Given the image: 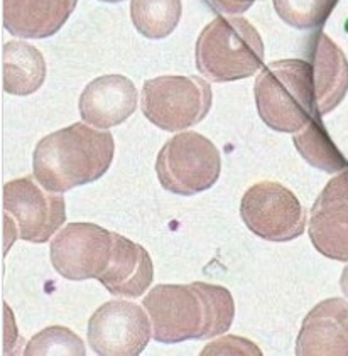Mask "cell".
<instances>
[{
    "mask_svg": "<svg viewBox=\"0 0 348 356\" xmlns=\"http://www.w3.org/2000/svg\"><path fill=\"white\" fill-rule=\"evenodd\" d=\"M144 307L159 343L216 338L232 326L235 314L230 292L205 282L154 287Z\"/></svg>",
    "mask_w": 348,
    "mask_h": 356,
    "instance_id": "obj_1",
    "label": "cell"
},
{
    "mask_svg": "<svg viewBox=\"0 0 348 356\" xmlns=\"http://www.w3.org/2000/svg\"><path fill=\"white\" fill-rule=\"evenodd\" d=\"M35 177L26 176L3 186L2 207L7 218L15 221L17 235L31 243H45L66 220L61 193L42 189Z\"/></svg>",
    "mask_w": 348,
    "mask_h": 356,
    "instance_id": "obj_8",
    "label": "cell"
},
{
    "mask_svg": "<svg viewBox=\"0 0 348 356\" xmlns=\"http://www.w3.org/2000/svg\"><path fill=\"white\" fill-rule=\"evenodd\" d=\"M203 355H260L259 348L239 336H223L205 348Z\"/></svg>",
    "mask_w": 348,
    "mask_h": 356,
    "instance_id": "obj_22",
    "label": "cell"
},
{
    "mask_svg": "<svg viewBox=\"0 0 348 356\" xmlns=\"http://www.w3.org/2000/svg\"><path fill=\"white\" fill-rule=\"evenodd\" d=\"M294 144L304 159L323 171L337 172L347 168V161L340 156L337 147L328 138L325 129L319 125V117L310 120V124L304 125L303 132L294 136Z\"/></svg>",
    "mask_w": 348,
    "mask_h": 356,
    "instance_id": "obj_19",
    "label": "cell"
},
{
    "mask_svg": "<svg viewBox=\"0 0 348 356\" xmlns=\"http://www.w3.org/2000/svg\"><path fill=\"white\" fill-rule=\"evenodd\" d=\"M240 215L252 233L269 241H290L303 235L306 213L286 186L262 181L247 189Z\"/></svg>",
    "mask_w": 348,
    "mask_h": 356,
    "instance_id": "obj_7",
    "label": "cell"
},
{
    "mask_svg": "<svg viewBox=\"0 0 348 356\" xmlns=\"http://www.w3.org/2000/svg\"><path fill=\"white\" fill-rule=\"evenodd\" d=\"M338 0H274L276 12L296 29H313L326 21Z\"/></svg>",
    "mask_w": 348,
    "mask_h": 356,
    "instance_id": "obj_20",
    "label": "cell"
},
{
    "mask_svg": "<svg viewBox=\"0 0 348 356\" xmlns=\"http://www.w3.org/2000/svg\"><path fill=\"white\" fill-rule=\"evenodd\" d=\"M310 238L328 259L348 260V169L333 177L315 201Z\"/></svg>",
    "mask_w": 348,
    "mask_h": 356,
    "instance_id": "obj_11",
    "label": "cell"
},
{
    "mask_svg": "<svg viewBox=\"0 0 348 356\" xmlns=\"http://www.w3.org/2000/svg\"><path fill=\"white\" fill-rule=\"evenodd\" d=\"M342 289L343 292H345V296L348 298V267L343 270V275H342Z\"/></svg>",
    "mask_w": 348,
    "mask_h": 356,
    "instance_id": "obj_24",
    "label": "cell"
},
{
    "mask_svg": "<svg viewBox=\"0 0 348 356\" xmlns=\"http://www.w3.org/2000/svg\"><path fill=\"white\" fill-rule=\"evenodd\" d=\"M209 106L212 88L200 76H159L142 86V113L169 132L196 125L207 117Z\"/></svg>",
    "mask_w": 348,
    "mask_h": 356,
    "instance_id": "obj_6",
    "label": "cell"
},
{
    "mask_svg": "<svg viewBox=\"0 0 348 356\" xmlns=\"http://www.w3.org/2000/svg\"><path fill=\"white\" fill-rule=\"evenodd\" d=\"M113 150L109 130L73 124L39 140L33 159L34 177L47 191H70L100 179L112 164Z\"/></svg>",
    "mask_w": 348,
    "mask_h": 356,
    "instance_id": "obj_2",
    "label": "cell"
},
{
    "mask_svg": "<svg viewBox=\"0 0 348 356\" xmlns=\"http://www.w3.org/2000/svg\"><path fill=\"white\" fill-rule=\"evenodd\" d=\"M51 264L70 280L100 279L113 253V233L93 223H70L51 243Z\"/></svg>",
    "mask_w": 348,
    "mask_h": 356,
    "instance_id": "obj_9",
    "label": "cell"
},
{
    "mask_svg": "<svg viewBox=\"0 0 348 356\" xmlns=\"http://www.w3.org/2000/svg\"><path fill=\"white\" fill-rule=\"evenodd\" d=\"M26 355H85V345L73 331L61 326L46 327L27 343Z\"/></svg>",
    "mask_w": 348,
    "mask_h": 356,
    "instance_id": "obj_21",
    "label": "cell"
},
{
    "mask_svg": "<svg viewBox=\"0 0 348 356\" xmlns=\"http://www.w3.org/2000/svg\"><path fill=\"white\" fill-rule=\"evenodd\" d=\"M216 9L225 14H240L254 3V0H212Z\"/></svg>",
    "mask_w": 348,
    "mask_h": 356,
    "instance_id": "obj_23",
    "label": "cell"
},
{
    "mask_svg": "<svg viewBox=\"0 0 348 356\" xmlns=\"http://www.w3.org/2000/svg\"><path fill=\"white\" fill-rule=\"evenodd\" d=\"M254 95L260 118L279 132H298L319 117L313 70L303 59H283L266 66L255 80Z\"/></svg>",
    "mask_w": 348,
    "mask_h": 356,
    "instance_id": "obj_3",
    "label": "cell"
},
{
    "mask_svg": "<svg viewBox=\"0 0 348 356\" xmlns=\"http://www.w3.org/2000/svg\"><path fill=\"white\" fill-rule=\"evenodd\" d=\"M316 113L319 117L331 112L345 97L348 90V63L342 51L326 34L319 33L311 46Z\"/></svg>",
    "mask_w": 348,
    "mask_h": 356,
    "instance_id": "obj_16",
    "label": "cell"
},
{
    "mask_svg": "<svg viewBox=\"0 0 348 356\" xmlns=\"http://www.w3.org/2000/svg\"><path fill=\"white\" fill-rule=\"evenodd\" d=\"M102 2H110V3H116V2H122V0H102Z\"/></svg>",
    "mask_w": 348,
    "mask_h": 356,
    "instance_id": "obj_25",
    "label": "cell"
},
{
    "mask_svg": "<svg viewBox=\"0 0 348 356\" xmlns=\"http://www.w3.org/2000/svg\"><path fill=\"white\" fill-rule=\"evenodd\" d=\"M296 355L348 356L347 300L328 299L306 316L296 341Z\"/></svg>",
    "mask_w": 348,
    "mask_h": 356,
    "instance_id": "obj_13",
    "label": "cell"
},
{
    "mask_svg": "<svg viewBox=\"0 0 348 356\" xmlns=\"http://www.w3.org/2000/svg\"><path fill=\"white\" fill-rule=\"evenodd\" d=\"M78 0H3V27L24 39H45L56 34Z\"/></svg>",
    "mask_w": 348,
    "mask_h": 356,
    "instance_id": "obj_14",
    "label": "cell"
},
{
    "mask_svg": "<svg viewBox=\"0 0 348 356\" xmlns=\"http://www.w3.org/2000/svg\"><path fill=\"white\" fill-rule=\"evenodd\" d=\"M181 0H130V19L148 39H164L176 29Z\"/></svg>",
    "mask_w": 348,
    "mask_h": 356,
    "instance_id": "obj_18",
    "label": "cell"
},
{
    "mask_svg": "<svg viewBox=\"0 0 348 356\" xmlns=\"http://www.w3.org/2000/svg\"><path fill=\"white\" fill-rule=\"evenodd\" d=\"M151 318L130 300L113 299L98 307L88 323V341L102 356H136L151 341Z\"/></svg>",
    "mask_w": 348,
    "mask_h": 356,
    "instance_id": "obj_10",
    "label": "cell"
},
{
    "mask_svg": "<svg viewBox=\"0 0 348 356\" xmlns=\"http://www.w3.org/2000/svg\"><path fill=\"white\" fill-rule=\"evenodd\" d=\"M262 65V39L247 19L219 15L198 38L196 66L208 80H242L255 74Z\"/></svg>",
    "mask_w": 348,
    "mask_h": 356,
    "instance_id": "obj_4",
    "label": "cell"
},
{
    "mask_svg": "<svg viewBox=\"0 0 348 356\" xmlns=\"http://www.w3.org/2000/svg\"><path fill=\"white\" fill-rule=\"evenodd\" d=\"M137 97L136 85L122 74L97 78L80 95L81 120L102 130L124 124L136 112Z\"/></svg>",
    "mask_w": 348,
    "mask_h": 356,
    "instance_id": "obj_12",
    "label": "cell"
},
{
    "mask_svg": "<svg viewBox=\"0 0 348 356\" xmlns=\"http://www.w3.org/2000/svg\"><path fill=\"white\" fill-rule=\"evenodd\" d=\"M154 267L148 250L139 243L113 233V253L100 277L106 291L117 298H141L152 284Z\"/></svg>",
    "mask_w": 348,
    "mask_h": 356,
    "instance_id": "obj_15",
    "label": "cell"
},
{
    "mask_svg": "<svg viewBox=\"0 0 348 356\" xmlns=\"http://www.w3.org/2000/svg\"><path fill=\"white\" fill-rule=\"evenodd\" d=\"M46 78L41 51L24 41H10L2 49V86L7 93L27 97L38 92Z\"/></svg>",
    "mask_w": 348,
    "mask_h": 356,
    "instance_id": "obj_17",
    "label": "cell"
},
{
    "mask_svg": "<svg viewBox=\"0 0 348 356\" xmlns=\"http://www.w3.org/2000/svg\"><path fill=\"white\" fill-rule=\"evenodd\" d=\"M219 149L196 132H181L169 138L157 156L156 171L164 189L191 196L207 191L220 176Z\"/></svg>",
    "mask_w": 348,
    "mask_h": 356,
    "instance_id": "obj_5",
    "label": "cell"
}]
</instances>
